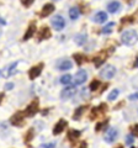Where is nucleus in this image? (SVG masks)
Segmentation results:
<instances>
[{"mask_svg": "<svg viewBox=\"0 0 138 148\" xmlns=\"http://www.w3.org/2000/svg\"><path fill=\"white\" fill-rule=\"evenodd\" d=\"M138 41V34L136 30H127L121 36V42L126 46H133Z\"/></svg>", "mask_w": 138, "mask_h": 148, "instance_id": "nucleus-1", "label": "nucleus"}, {"mask_svg": "<svg viewBox=\"0 0 138 148\" xmlns=\"http://www.w3.org/2000/svg\"><path fill=\"white\" fill-rule=\"evenodd\" d=\"M51 24H52L53 29L57 30V31H62L64 29V26H66V20H64V17L61 16V15H56L52 17V20H51Z\"/></svg>", "mask_w": 138, "mask_h": 148, "instance_id": "nucleus-2", "label": "nucleus"}, {"mask_svg": "<svg viewBox=\"0 0 138 148\" xmlns=\"http://www.w3.org/2000/svg\"><path fill=\"white\" fill-rule=\"evenodd\" d=\"M116 74V68H115L113 66H106L104 69H101L100 72V77L102 78V79H111V78H113V75Z\"/></svg>", "mask_w": 138, "mask_h": 148, "instance_id": "nucleus-3", "label": "nucleus"}, {"mask_svg": "<svg viewBox=\"0 0 138 148\" xmlns=\"http://www.w3.org/2000/svg\"><path fill=\"white\" fill-rule=\"evenodd\" d=\"M75 92H77V88H75L74 85H69V86L64 88V89L62 90L61 98H62L63 100H67V99H69V98H72V96H74Z\"/></svg>", "mask_w": 138, "mask_h": 148, "instance_id": "nucleus-4", "label": "nucleus"}, {"mask_svg": "<svg viewBox=\"0 0 138 148\" xmlns=\"http://www.w3.org/2000/svg\"><path fill=\"white\" fill-rule=\"evenodd\" d=\"M117 135H118L117 128H115V127L109 128L106 131V135H105V141H106L107 143H113L115 140L117 138Z\"/></svg>", "mask_w": 138, "mask_h": 148, "instance_id": "nucleus-5", "label": "nucleus"}, {"mask_svg": "<svg viewBox=\"0 0 138 148\" xmlns=\"http://www.w3.org/2000/svg\"><path fill=\"white\" fill-rule=\"evenodd\" d=\"M110 54L109 51H101V52L96 56V57L94 58V63H95V66L96 67H100V66H102V63L106 61V58H107V56Z\"/></svg>", "mask_w": 138, "mask_h": 148, "instance_id": "nucleus-6", "label": "nucleus"}, {"mask_svg": "<svg viewBox=\"0 0 138 148\" xmlns=\"http://www.w3.org/2000/svg\"><path fill=\"white\" fill-rule=\"evenodd\" d=\"M42 68H43V63H41L38 64V66H36V67H32L30 69V72H29V77H30V79H36L41 73H42Z\"/></svg>", "mask_w": 138, "mask_h": 148, "instance_id": "nucleus-7", "label": "nucleus"}, {"mask_svg": "<svg viewBox=\"0 0 138 148\" xmlns=\"http://www.w3.org/2000/svg\"><path fill=\"white\" fill-rule=\"evenodd\" d=\"M86 79H88V74H86V72L84 71V69H80L79 72H77L75 74V84H84V83L86 82Z\"/></svg>", "mask_w": 138, "mask_h": 148, "instance_id": "nucleus-8", "label": "nucleus"}, {"mask_svg": "<svg viewBox=\"0 0 138 148\" xmlns=\"http://www.w3.org/2000/svg\"><path fill=\"white\" fill-rule=\"evenodd\" d=\"M38 111V101L33 100L32 103L26 108V115L27 116H33V115Z\"/></svg>", "mask_w": 138, "mask_h": 148, "instance_id": "nucleus-9", "label": "nucleus"}, {"mask_svg": "<svg viewBox=\"0 0 138 148\" xmlns=\"http://www.w3.org/2000/svg\"><path fill=\"white\" fill-rule=\"evenodd\" d=\"M10 122L14 126H21L24 123V114L22 112H16L14 116L10 119Z\"/></svg>", "mask_w": 138, "mask_h": 148, "instance_id": "nucleus-10", "label": "nucleus"}, {"mask_svg": "<svg viewBox=\"0 0 138 148\" xmlns=\"http://www.w3.org/2000/svg\"><path fill=\"white\" fill-rule=\"evenodd\" d=\"M67 127V121L66 120H59V121L56 123V126H54V128H53V135H59V133H62L63 132V130Z\"/></svg>", "mask_w": 138, "mask_h": 148, "instance_id": "nucleus-11", "label": "nucleus"}, {"mask_svg": "<svg viewBox=\"0 0 138 148\" xmlns=\"http://www.w3.org/2000/svg\"><path fill=\"white\" fill-rule=\"evenodd\" d=\"M54 11V5L53 4H46V5L42 8V11L40 12L41 17H47L49 16V14H52Z\"/></svg>", "mask_w": 138, "mask_h": 148, "instance_id": "nucleus-12", "label": "nucleus"}, {"mask_svg": "<svg viewBox=\"0 0 138 148\" xmlns=\"http://www.w3.org/2000/svg\"><path fill=\"white\" fill-rule=\"evenodd\" d=\"M57 67L59 71H69V69H72L73 63L69 61V59H62V61L57 64Z\"/></svg>", "mask_w": 138, "mask_h": 148, "instance_id": "nucleus-13", "label": "nucleus"}, {"mask_svg": "<svg viewBox=\"0 0 138 148\" xmlns=\"http://www.w3.org/2000/svg\"><path fill=\"white\" fill-rule=\"evenodd\" d=\"M17 64H19V62H14L11 66H9L6 69H5V73H4V77L5 78H9L14 75V74L16 73V68H17Z\"/></svg>", "mask_w": 138, "mask_h": 148, "instance_id": "nucleus-14", "label": "nucleus"}, {"mask_svg": "<svg viewBox=\"0 0 138 148\" xmlns=\"http://www.w3.org/2000/svg\"><path fill=\"white\" fill-rule=\"evenodd\" d=\"M93 20H94V22H96V24H102V22H105L107 20V14L104 12V11H100L94 16Z\"/></svg>", "mask_w": 138, "mask_h": 148, "instance_id": "nucleus-15", "label": "nucleus"}, {"mask_svg": "<svg viewBox=\"0 0 138 148\" xmlns=\"http://www.w3.org/2000/svg\"><path fill=\"white\" fill-rule=\"evenodd\" d=\"M120 8H121V4H120L118 1H111L107 5V10H109V12L115 14V12H117L120 10Z\"/></svg>", "mask_w": 138, "mask_h": 148, "instance_id": "nucleus-16", "label": "nucleus"}, {"mask_svg": "<svg viewBox=\"0 0 138 148\" xmlns=\"http://www.w3.org/2000/svg\"><path fill=\"white\" fill-rule=\"evenodd\" d=\"M80 135H81L80 131H77V130H69V132H68V140L75 141V140H78V138L80 137Z\"/></svg>", "mask_w": 138, "mask_h": 148, "instance_id": "nucleus-17", "label": "nucleus"}, {"mask_svg": "<svg viewBox=\"0 0 138 148\" xmlns=\"http://www.w3.org/2000/svg\"><path fill=\"white\" fill-rule=\"evenodd\" d=\"M51 37V32L47 27H43L42 30H40V34H38V40L42 41V40H46V38H49Z\"/></svg>", "mask_w": 138, "mask_h": 148, "instance_id": "nucleus-18", "label": "nucleus"}, {"mask_svg": "<svg viewBox=\"0 0 138 148\" xmlns=\"http://www.w3.org/2000/svg\"><path fill=\"white\" fill-rule=\"evenodd\" d=\"M35 31H36V26H35V24H31V26H29V29H27L26 34H25V36H24V41H27L29 38H31V37L33 36Z\"/></svg>", "mask_w": 138, "mask_h": 148, "instance_id": "nucleus-19", "label": "nucleus"}, {"mask_svg": "<svg viewBox=\"0 0 138 148\" xmlns=\"http://www.w3.org/2000/svg\"><path fill=\"white\" fill-rule=\"evenodd\" d=\"M79 9L78 8H72L70 10H69V17L72 18V20H77L78 17H79Z\"/></svg>", "mask_w": 138, "mask_h": 148, "instance_id": "nucleus-20", "label": "nucleus"}, {"mask_svg": "<svg viewBox=\"0 0 138 148\" xmlns=\"http://www.w3.org/2000/svg\"><path fill=\"white\" fill-rule=\"evenodd\" d=\"M85 111V106H80V108H78L77 110H75V112H74V115H73V120H79V117L83 115V112Z\"/></svg>", "mask_w": 138, "mask_h": 148, "instance_id": "nucleus-21", "label": "nucleus"}, {"mask_svg": "<svg viewBox=\"0 0 138 148\" xmlns=\"http://www.w3.org/2000/svg\"><path fill=\"white\" fill-rule=\"evenodd\" d=\"M75 42H77V45L83 46V45L86 42V35H85V34H83V35H78V36H75Z\"/></svg>", "mask_w": 138, "mask_h": 148, "instance_id": "nucleus-22", "label": "nucleus"}, {"mask_svg": "<svg viewBox=\"0 0 138 148\" xmlns=\"http://www.w3.org/2000/svg\"><path fill=\"white\" fill-rule=\"evenodd\" d=\"M62 83V84L64 85H68V84H70V82H72V75L70 74H64V75L61 78V80H59Z\"/></svg>", "mask_w": 138, "mask_h": 148, "instance_id": "nucleus-23", "label": "nucleus"}, {"mask_svg": "<svg viewBox=\"0 0 138 148\" xmlns=\"http://www.w3.org/2000/svg\"><path fill=\"white\" fill-rule=\"evenodd\" d=\"M73 57H74L75 62H77L78 64H79V66H80V64L84 63V59H85V57H84V56H83V54H80V53H75L74 56H73Z\"/></svg>", "mask_w": 138, "mask_h": 148, "instance_id": "nucleus-24", "label": "nucleus"}, {"mask_svg": "<svg viewBox=\"0 0 138 148\" xmlns=\"http://www.w3.org/2000/svg\"><path fill=\"white\" fill-rule=\"evenodd\" d=\"M118 94H120V91H118V89H113V90H111V92L109 94V96H107V99L109 100H115V99H117V96H118Z\"/></svg>", "mask_w": 138, "mask_h": 148, "instance_id": "nucleus-25", "label": "nucleus"}, {"mask_svg": "<svg viewBox=\"0 0 138 148\" xmlns=\"http://www.w3.org/2000/svg\"><path fill=\"white\" fill-rule=\"evenodd\" d=\"M99 86H100V82L98 79H95L90 83V90L91 91H95V90H98L99 89Z\"/></svg>", "mask_w": 138, "mask_h": 148, "instance_id": "nucleus-26", "label": "nucleus"}, {"mask_svg": "<svg viewBox=\"0 0 138 148\" xmlns=\"http://www.w3.org/2000/svg\"><path fill=\"white\" fill-rule=\"evenodd\" d=\"M113 26H115V24H113V22H110L109 25H106V26L104 27V29H102V31H101V32H102V34H110V32L112 31L111 29H112Z\"/></svg>", "mask_w": 138, "mask_h": 148, "instance_id": "nucleus-27", "label": "nucleus"}, {"mask_svg": "<svg viewBox=\"0 0 138 148\" xmlns=\"http://www.w3.org/2000/svg\"><path fill=\"white\" fill-rule=\"evenodd\" d=\"M107 125V121H104V122H99L98 125H96V128H95V131L96 132H99L100 130H102V127H105Z\"/></svg>", "mask_w": 138, "mask_h": 148, "instance_id": "nucleus-28", "label": "nucleus"}, {"mask_svg": "<svg viewBox=\"0 0 138 148\" xmlns=\"http://www.w3.org/2000/svg\"><path fill=\"white\" fill-rule=\"evenodd\" d=\"M21 3H22V5H24V6L30 8L32 4H33V0H21Z\"/></svg>", "mask_w": 138, "mask_h": 148, "instance_id": "nucleus-29", "label": "nucleus"}, {"mask_svg": "<svg viewBox=\"0 0 138 148\" xmlns=\"http://www.w3.org/2000/svg\"><path fill=\"white\" fill-rule=\"evenodd\" d=\"M133 141H135V140H133V136H127L126 137V145L127 146H132Z\"/></svg>", "mask_w": 138, "mask_h": 148, "instance_id": "nucleus-30", "label": "nucleus"}, {"mask_svg": "<svg viewBox=\"0 0 138 148\" xmlns=\"http://www.w3.org/2000/svg\"><path fill=\"white\" fill-rule=\"evenodd\" d=\"M32 136H33V130H31V131L27 132V135H26V142H29L32 140Z\"/></svg>", "mask_w": 138, "mask_h": 148, "instance_id": "nucleus-31", "label": "nucleus"}, {"mask_svg": "<svg viewBox=\"0 0 138 148\" xmlns=\"http://www.w3.org/2000/svg\"><path fill=\"white\" fill-rule=\"evenodd\" d=\"M128 99H130V100H138V91L137 92H133V94H131L130 96H128Z\"/></svg>", "mask_w": 138, "mask_h": 148, "instance_id": "nucleus-32", "label": "nucleus"}, {"mask_svg": "<svg viewBox=\"0 0 138 148\" xmlns=\"http://www.w3.org/2000/svg\"><path fill=\"white\" fill-rule=\"evenodd\" d=\"M4 88H5V90H11L12 88H14V83H6Z\"/></svg>", "mask_w": 138, "mask_h": 148, "instance_id": "nucleus-33", "label": "nucleus"}, {"mask_svg": "<svg viewBox=\"0 0 138 148\" xmlns=\"http://www.w3.org/2000/svg\"><path fill=\"white\" fill-rule=\"evenodd\" d=\"M132 133L135 136H138V125H135V126L132 127Z\"/></svg>", "mask_w": 138, "mask_h": 148, "instance_id": "nucleus-34", "label": "nucleus"}, {"mask_svg": "<svg viewBox=\"0 0 138 148\" xmlns=\"http://www.w3.org/2000/svg\"><path fill=\"white\" fill-rule=\"evenodd\" d=\"M5 24H6V21L4 20V18H3L1 16H0V25H5Z\"/></svg>", "mask_w": 138, "mask_h": 148, "instance_id": "nucleus-35", "label": "nucleus"}, {"mask_svg": "<svg viewBox=\"0 0 138 148\" xmlns=\"http://www.w3.org/2000/svg\"><path fill=\"white\" fill-rule=\"evenodd\" d=\"M42 147H54V145L53 143H51V145H43Z\"/></svg>", "mask_w": 138, "mask_h": 148, "instance_id": "nucleus-36", "label": "nucleus"}, {"mask_svg": "<svg viewBox=\"0 0 138 148\" xmlns=\"http://www.w3.org/2000/svg\"><path fill=\"white\" fill-rule=\"evenodd\" d=\"M133 67H135V68H136V67H138V58H137V61L135 62V64H133Z\"/></svg>", "mask_w": 138, "mask_h": 148, "instance_id": "nucleus-37", "label": "nucleus"}, {"mask_svg": "<svg viewBox=\"0 0 138 148\" xmlns=\"http://www.w3.org/2000/svg\"><path fill=\"white\" fill-rule=\"evenodd\" d=\"M3 98H4V94H0V103L3 101Z\"/></svg>", "mask_w": 138, "mask_h": 148, "instance_id": "nucleus-38", "label": "nucleus"}]
</instances>
